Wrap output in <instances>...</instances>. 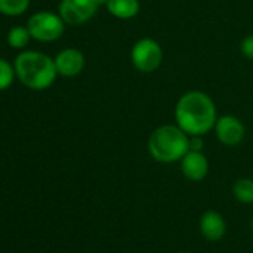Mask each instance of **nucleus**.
Listing matches in <instances>:
<instances>
[{
	"instance_id": "1",
	"label": "nucleus",
	"mask_w": 253,
	"mask_h": 253,
	"mask_svg": "<svg viewBox=\"0 0 253 253\" xmlns=\"http://www.w3.org/2000/svg\"><path fill=\"white\" fill-rule=\"evenodd\" d=\"M217 118L216 103L204 91H186L176 101L174 124H177L189 137L206 136L213 131Z\"/></svg>"
},
{
	"instance_id": "2",
	"label": "nucleus",
	"mask_w": 253,
	"mask_h": 253,
	"mask_svg": "<svg viewBox=\"0 0 253 253\" xmlns=\"http://www.w3.org/2000/svg\"><path fill=\"white\" fill-rule=\"evenodd\" d=\"M14 67L20 82L33 91L48 89L58 76L54 58L39 51H21Z\"/></svg>"
},
{
	"instance_id": "3",
	"label": "nucleus",
	"mask_w": 253,
	"mask_h": 253,
	"mask_svg": "<svg viewBox=\"0 0 253 253\" xmlns=\"http://www.w3.org/2000/svg\"><path fill=\"white\" fill-rule=\"evenodd\" d=\"M189 151V136L177 124L160 125L148 139L149 155L161 164L179 163Z\"/></svg>"
},
{
	"instance_id": "4",
	"label": "nucleus",
	"mask_w": 253,
	"mask_h": 253,
	"mask_svg": "<svg viewBox=\"0 0 253 253\" xmlns=\"http://www.w3.org/2000/svg\"><path fill=\"white\" fill-rule=\"evenodd\" d=\"M66 23L60 17V14L51 11H39L35 12L27 20V29L32 38L42 43H51L58 41L66 30Z\"/></svg>"
},
{
	"instance_id": "5",
	"label": "nucleus",
	"mask_w": 253,
	"mask_h": 253,
	"mask_svg": "<svg viewBox=\"0 0 253 253\" xmlns=\"http://www.w3.org/2000/svg\"><path fill=\"white\" fill-rule=\"evenodd\" d=\"M130 60L137 72L154 73L163 64L164 51L155 39L142 38L133 45L130 52Z\"/></svg>"
},
{
	"instance_id": "6",
	"label": "nucleus",
	"mask_w": 253,
	"mask_h": 253,
	"mask_svg": "<svg viewBox=\"0 0 253 253\" xmlns=\"http://www.w3.org/2000/svg\"><path fill=\"white\" fill-rule=\"evenodd\" d=\"M97 0H61L58 14L67 26H82L88 23L98 11Z\"/></svg>"
},
{
	"instance_id": "7",
	"label": "nucleus",
	"mask_w": 253,
	"mask_h": 253,
	"mask_svg": "<svg viewBox=\"0 0 253 253\" xmlns=\"http://www.w3.org/2000/svg\"><path fill=\"white\" fill-rule=\"evenodd\" d=\"M216 139L228 148L238 146L246 137V126L240 118L234 115H222L217 118L214 128Z\"/></svg>"
},
{
	"instance_id": "8",
	"label": "nucleus",
	"mask_w": 253,
	"mask_h": 253,
	"mask_svg": "<svg viewBox=\"0 0 253 253\" xmlns=\"http://www.w3.org/2000/svg\"><path fill=\"white\" fill-rule=\"evenodd\" d=\"M54 63H55V69H57L58 76L76 78L85 69L86 60H85V55L79 49L64 48L55 55Z\"/></svg>"
},
{
	"instance_id": "9",
	"label": "nucleus",
	"mask_w": 253,
	"mask_h": 253,
	"mask_svg": "<svg viewBox=\"0 0 253 253\" xmlns=\"http://www.w3.org/2000/svg\"><path fill=\"white\" fill-rule=\"evenodd\" d=\"M180 171L185 179L191 182H201L207 177L210 170V163L204 152L198 151H188L186 155L179 161Z\"/></svg>"
},
{
	"instance_id": "10",
	"label": "nucleus",
	"mask_w": 253,
	"mask_h": 253,
	"mask_svg": "<svg viewBox=\"0 0 253 253\" xmlns=\"http://www.w3.org/2000/svg\"><path fill=\"white\" fill-rule=\"evenodd\" d=\"M200 232L209 241H219L225 237L228 225L225 217L216 210H207L200 217Z\"/></svg>"
},
{
	"instance_id": "11",
	"label": "nucleus",
	"mask_w": 253,
	"mask_h": 253,
	"mask_svg": "<svg viewBox=\"0 0 253 253\" xmlns=\"http://www.w3.org/2000/svg\"><path fill=\"white\" fill-rule=\"evenodd\" d=\"M107 12L118 20H131L140 12V0H107Z\"/></svg>"
},
{
	"instance_id": "12",
	"label": "nucleus",
	"mask_w": 253,
	"mask_h": 253,
	"mask_svg": "<svg viewBox=\"0 0 253 253\" xmlns=\"http://www.w3.org/2000/svg\"><path fill=\"white\" fill-rule=\"evenodd\" d=\"M232 195L241 204H253V179L241 177L232 185Z\"/></svg>"
},
{
	"instance_id": "13",
	"label": "nucleus",
	"mask_w": 253,
	"mask_h": 253,
	"mask_svg": "<svg viewBox=\"0 0 253 253\" xmlns=\"http://www.w3.org/2000/svg\"><path fill=\"white\" fill-rule=\"evenodd\" d=\"M6 39H8L9 46H12V48H15V49H24V48L30 43V41H32L33 38H32V35H30V32H29L27 27L18 26V27H12V29L9 30Z\"/></svg>"
},
{
	"instance_id": "14",
	"label": "nucleus",
	"mask_w": 253,
	"mask_h": 253,
	"mask_svg": "<svg viewBox=\"0 0 253 253\" xmlns=\"http://www.w3.org/2000/svg\"><path fill=\"white\" fill-rule=\"evenodd\" d=\"M30 6V0H0V14L6 17H20Z\"/></svg>"
},
{
	"instance_id": "15",
	"label": "nucleus",
	"mask_w": 253,
	"mask_h": 253,
	"mask_svg": "<svg viewBox=\"0 0 253 253\" xmlns=\"http://www.w3.org/2000/svg\"><path fill=\"white\" fill-rule=\"evenodd\" d=\"M15 78H17V73H15L14 64H11L5 58H0V91L8 89L14 84Z\"/></svg>"
},
{
	"instance_id": "16",
	"label": "nucleus",
	"mask_w": 253,
	"mask_h": 253,
	"mask_svg": "<svg viewBox=\"0 0 253 253\" xmlns=\"http://www.w3.org/2000/svg\"><path fill=\"white\" fill-rule=\"evenodd\" d=\"M240 52L247 58L253 61V33L247 35L246 38H243L241 43H240Z\"/></svg>"
},
{
	"instance_id": "17",
	"label": "nucleus",
	"mask_w": 253,
	"mask_h": 253,
	"mask_svg": "<svg viewBox=\"0 0 253 253\" xmlns=\"http://www.w3.org/2000/svg\"><path fill=\"white\" fill-rule=\"evenodd\" d=\"M204 136H191L189 137V151H198L203 152L204 151Z\"/></svg>"
},
{
	"instance_id": "18",
	"label": "nucleus",
	"mask_w": 253,
	"mask_h": 253,
	"mask_svg": "<svg viewBox=\"0 0 253 253\" xmlns=\"http://www.w3.org/2000/svg\"><path fill=\"white\" fill-rule=\"evenodd\" d=\"M97 2H98V5L101 6V5H106V2H107V0H97Z\"/></svg>"
},
{
	"instance_id": "19",
	"label": "nucleus",
	"mask_w": 253,
	"mask_h": 253,
	"mask_svg": "<svg viewBox=\"0 0 253 253\" xmlns=\"http://www.w3.org/2000/svg\"><path fill=\"white\" fill-rule=\"evenodd\" d=\"M250 228H252V231H253V217H252V220H250Z\"/></svg>"
},
{
	"instance_id": "20",
	"label": "nucleus",
	"mask_w": 253,
	"mask_h": 253,
	"mask_svg": "<svg viewBox=\"0 0 253 253\" xmlns=\"http://www.w3.org/2000/svg\"><path fill=\"white\" fill-rule=\"evenodd\" d=\"M179 253H189V252H179Z\"/></svg>"
}]
</instances>
